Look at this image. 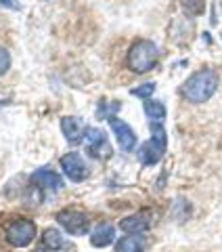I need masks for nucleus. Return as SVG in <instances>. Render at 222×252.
<instances>
[{
    "instance_id": "obj_21",
    "label": "nucleus",
    "mask_w": 222,
    "mask_h": 252,
    "mask_svg": "<svg viewBox=\"0 0 222 252\" xmlns=\"http://www.w3.org/2000/svg\"><path fill=\"white\" fill-rule=\"evenodd\" d=\"M0 6H6V9H13V11H19L21 9L17 0H0Z\"/></svg>"
},
{
    "instance_id": "obj_17",
    "label": "nucleus",
    "mask_w": 222,
    "mask_h": 252,
    "mask_svg": "<svg viewBox=\"0 0 222 252\" xmlns=\"http://www.w3.org/2000/svg\"><path fill=\"white\" fill-rule=\"evenodd\" d=\"M130 93L134 94V97H140L142 101H145V99H151V94L155 93V82H145V84L137 86V89H132Z\"/></svg>"
},
{
    "instance_id": "obj_3",
    "label": "nucleus",
    "mask_w": 222,
    "mask_h": 252,
    "mask_svg": "<svg viewBox=\"0 0 222 252\" xmlns=\"http://www.w3.org/2000/svg\"><path fill=\"white\" fill-rule=\"evenodd\" d=\"M151 139L145 141L139 149V160L142 166H155L157 162L166 154V145H168V137H166V128L162 122H151Z\"/></svg>"
},
{
    "instance_id": "obj_12",
    "label": "nucleus",
    "mask_w": 222,
    "mask_h": 252,
    "mask_svg": "<svg viewBox=\"0 0 222 252\" xmlns=\"http://www.w3.org/2000/svg\"><path fill=\"white\" fill-rule=\"evenodd\" d=\"M115 240V227L109 223H101L99 227H94V231L90 235V244L94 248H107Z\"/></svg>"
},
{
    "instance_id": "obj_2",
    "label": "nucleus",
    "mask_w": 222,
    "mask_h": 252,
    "mask_svg": "<svg viewBox=\"0 0 222 252\" xmlns=\"http://www.w3.org/2000/svg\"><path fill=\"white\" fill-rule=\"evenodd\" d=\"M157 59H160V49L157 44L151 40H137L128 55H126V67L134 74H145L151 72V69L157 65Z\"/></svg>"
},
{
    "instance_id": "obj_10",
    "label": "nucleus",
    "mask_w": 222,
    "mask_h": 252,
    "mask_svg": "<svg viewBox=\"0 0 222 252\" xmlns=\"http://www.w3.org/2000/svg\"><path fill=\"white\" fill-rule=\"evenodd\" d=\"M84 143H86V149L88 154L94 156V158H101L103 154H109V143H107V137L105 132L99 130V128H86L84 132Z\"/></svg>"
},
{
    "instance_id": "obj_11",
    "label": "nucleus",
    "mask_w": 222,
    "mask_h": 252,
    "mask_svg": "<svg viewBox=\"0 0 222 252\" xmlns=\"http://www.w3.org/2000/svg\"><path fill=\"white\" fill-rule=\"evenodd\" d=\"M61 132L65 135L67 143H80L84 141V132L86 128L82 126V122L74 116H63L61 118Z\"/></svg>"
},
{
    "instance_id": "obj_7",
    "label": "nucleus",
    "mask_w": 222,
    "mask_h": 252,
    "mask_svg": "<svg viewBox=\"0 0 222 252\" xmlns=\"http://www.w3.org/2000/svg\"><path fill=\"white\" fill-rule=\"evenodd\" d=\"M29 183L38 189H42V191H59V189H63L61 175L51 168H38L36 172H31Z\"/></svg>"
},
{
    "instance_id": "obj_16",
    "label": "nucleus",
    "mask_w": 222,
    "mask_h": 252,
    "mask_svg": "<svg viewBox=\"0 0 222 252\" xmlns=\"http://www.w3.org/2000/svg\"><path fill=\"white\" fill-rule=\"evenodd\" d=\"M189 215H191V204H189L187 200H174L172 204V217L176 220H185L189 219Z\"/></svg>"
},
{
    "instance_id": "obj_5",
    "label": "nucleus",
    "mask_w": 222,
    "mask_h": 252,
    "mask_svg": "<svg viewBox=\"0 0 222 252\" xmlns=\"http://www.w3.org/2000/svg\"><path fill=\"white\" fill-rule=\"evenodd\" d=\"M57 223L71 235H86L90 229V219L80 210H61Z\"/></svg>"
},
{
    "instance_id": "obj_13",
    "label": "nucleus",
    "mask_w": 222,
    "mask_h": 252,
    "mask_svg": "<svg viewBox=\"0 0 222 252\" xmlns=\"http://www.w3.org/2000/svg\"><path fill=\"white\" fill-rule=\"evenodd\" d=\"M42 246L55 252V250L67 248L69 244L65 242V238H63V233L59 229H53V227H49V229H44V233H42Z\"/></svg>"
},
{
    "instance_id": "obj_1",
    "label": "nucleus",
    "mask_w": 222,
    "mask_h": 252,
    "mask_svg": "<svg viewBox=\"0 0 222 252\" xmlns=\"http://www.w3.org/2000/svg\"><path fill=\"white\" fill-rule=\"evenodd\" d=\"M218 82L220 78L214 69L205 67V69H199V72L191 74L182 84V97L191 103H205L208 99L214 97V93L218 91Z\"/></svg>"
},
{
    "instance_id": "obj_6",
    "label": "nucleus",
    "mask_w": 222,
    "mask_h": 252,
    "mask_svg": "<svg viewBox=\"0 0 222 252\" xmlns=\"http://www.w3.org/2000/svg\"><path fill=\"white\" fill-rule=\"evenodd\" d=\"M61 168L63 172L67 175L69 181H74V183H80L88 177V166H86L84 158L78 154V152H69L61 158Z\"/></svg>"
},
{
    "instance_id": "obj_19",
    "label": "nucleus",
    "mask_w": 222,
    "mask_h": 252,
    "mask_svg": "<svg viewBox=\"0 0 222 252\" xmlns=\"http://www.w3.org/2000/svg\"><path fill=\"white\" fill-rule=\"evenodd\" d=\"M185 11L189 15H201L205 11V0H185Z\"/></svg>"
},
{
    "instance_id": "obj_4",
    "label": "nucleus",
    "mask_w": 222,
    "mask_h": 252,
    "mask_svg": "<svg viewBox=\"0 0 222 252\" xmlns=\"http://www.w3.org/2000/svg\"><path fill=\"white\" fill-rule=\"evenodd\" d=\"M36 238V223L29 219H19L6 227V242L15 248H26Z\"/></svg>"
},
{
    "instance_id": "obj_8",
    "label": "nucleus",
    "mask_w": 222,
    "mask_h": 252,
    "mask_svg": "<svg viewBox=\"0 0 222 252\" xmlns=\"http://www.w3.org/2000/svg\"><path fill=\"white\" fill-rule=\"evenodd\" d=\"M109 126H111V130H113L117 145L122 147V152H132V149L137 147V135H134V130L128 126V122H124L115 116V118H109Z\"/></svg>"
},
{
    "instance_id": "obj_20",
    "label": "nucleus",
    "mask_w": 222,
    "mask_h": 252,
    "mask_svg": "<svg viewBox=\"0 0 222 252\" xmlns=\"http://www.w3.org/2000/svg\"><path fill=\"white\" fill-rule=\"evenodd\" d=\"M9 67H11V53L4 46H0V76L9 72Z\"/></svg>"
},
{
    "instance_id": "obj_15",
    "label": "nucleus",
    "mask_w": 222,
    "mask_h": 252,
    "mask_svg": "<svg viewBox=\"0 0 222 252\" xmlns=\"http://www.w3.org/2000/svg\"><path fill=\"white\" fill-rule=\"evenodd\" d=\"M142 248H145V242L139 235H124L115 244V252H142Z\"/></svg>"
},
{
    "instance_id": "obj_9",
    "label": "nucleus",
    "mask_w": 222,
    "mask_h": 252,
    "mask_svg": "<svg viewBox=\"0 0 222 252\" xmlns=\"http://www.w3.org/2000/svg\"><path fill=\"white\" fill-rule=\"evenodd\" d=\"M149 227H151V212L149 210H140V212H134V215L126 217L120 220V229L126 233H145Z\"/></svg>"
},
{
    "instance_id": "obj_14",
    "label": "nucleus",
    "mask_w": 222,
    "mask_h": 252,
    "mask_svg": "<svg viewBox=\"0 0 222 252\" xmlns=\"http://www.w3.org/2000/svg\"><path fill=\"white\" fill-rule=\"evenodd\" d=\"M142 109H145L149 122H164V118H166V105L162 103V101L145 99V101H142Z\"/></svg>"
},
{
    "instance_id": "obj_18",
    "label": "nucleus",
    "mask_w": 222,
    "mask_h": 252,
    "mask_svg": "<svg viewBox=\"0 0 222 252\" xmlns=\"http://www.w3.org/2000/svg\"><path fill=\"white\" fill-rule=\"evenodd\" d=\"M117 109H120V103H117V101H115V103H111V105L107 103V101H101L97 116H99V118H107V120H109V118H115Z\"/></svg>"
},
{
    "instance_id": "obj_22",
    "label": "nucleus",
    "mask_w": 222,
    "mask_h": 252,
    "mask_svg": "<svg viewBox=\"0 0 222 252\" xmlns=\"http://www.w3.org/2000/svg\"><path fill=\"white\" fill-rule=\"evenodd\" d=\"M34 252H53V250H49V248H44V246H42V248H38V250H34Z\"/></svg>"
}]
</instances>
